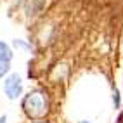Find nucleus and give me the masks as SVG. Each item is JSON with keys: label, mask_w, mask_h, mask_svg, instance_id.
Wrapping results in <instances>:
<instances>
[{"label": "nucleus", "mask_w": 123, "mask_h": 123, "mask_svg": "<svg viewBox=\"0 0 123 123\" xmlns=\"http://www.w3.org/2000/svg\"><path fill=\"white\" fill-rule=\"evenodd\" d=\"M23 109L30 118H43L47 114V101L40 90H33L23 99Z\"/></svg>", "instance_id": "1"}, {"label": "nucleus", "mask_w": 123, "mask_h": 123, "mask_svg": "<svg viewBox=\"0 0 123 123\" xmlns=\"http://www.w3.org/2000/svg\"><path fill=\"white\" fill-rule=\"evenodd\" d=\"M4 92H5V95L9 97L11 101H16L18 97H21V94H23L21 76L16 75V73H12V75L7 76L5 81H4Z\"/></svg>", "instance_id": "2"}, {"label": "nucleus", "mask_w": 123, "mask_h": 123, "mask_svg": "<svg viewBox=\"0 0 123 123\" xmlns=\"http://www.w3.org/2000/svg\"><path fill=\"white\" fill-rule=\"evenodd\" d=\"M43 5H45V0H30V4H28V16H37L40 11L43 9Z\"/></svg>", "instance_id": "3"}, {"label": "nucleus", "mask_w": 123, "mask_h": 123, "mask_svg": "<svg viewBox=\"0 0 123 123\" xmlns=\"http://www.w3.org/2000/svg\"><path fill=\"white\" fill-rule=\"evenodd\" d=\"M12 50H11V47L7 45L5 42H2L0 40V61H5V62H11L12 59Z\"/></svg>", "instance_id": "4"}, {"label": "nucleus", "mask_w": 123, "mask_h": 123, "mask_svg": "<svg viewBox=\"0 0 123 123\" xmlns=\"http://www.w3.org/2000/svg\"><path fill=\"white\" fill-rule=\"evenodd\" d=\"M9 71H11V64L5 61H0V80L9 75Z\"/></svg>", "instance_id": "5"}, {"label": "nucleus", "mask_w": 123, "mask_h": 123, "mask_svg": "<svg viewBox=\"0 0 123 123\" xmlns=\"http://www.w3.org/2000/svg\"><path fill=\"white\" fill-rule=\"evenodd\" d=\"M113 102H114V108H120V92H118V90L116 88H114V95H113Z\"/></svg>", "instance_id": "6"}, {"label": "nucleus", "mask_w": 123, "mask_h": 123, "mask_svg": "<svg viewBox=\"0 0 123 123\" xmlns=\"http://www.w3.org/2000/svg\"><path fill=\"white\" fill-rule=\"evenodd\" d=\"M0 123H7V116L4 114V116H0Z\"/></svg>", "instance_id": "7"}, {"label": "nucleus", "mask_w": 123, "mask_h": 123, "mask_svg": "<svg viewBox=\"0 0 123 123\" xmlns=\"http://www.w3.org/2000/svg\"><path fill=\"white\" fill-rule=\"evenodd\" d=\"M21 2H23V0H18V4H21Z\"/></svg>", "instance_id": "8"}, {"label": "nucleus", "mask_w": 123, "mask_h": 123, "mask_svg": "<svg viewBox=\"0 0 123 123\" xmlns=\"http://www.w3.org/2000/svg\"><path fill=\"white\" fill-rule=\"evenodd\" d=\"M80 123H88V121H80Z\"/></svg>", "instance_id": "9"}]
</instances>
